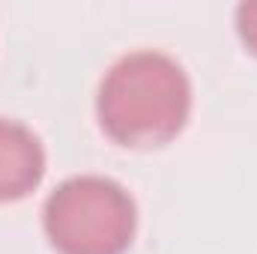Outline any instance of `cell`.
I'll return each instance as SVG.
<instances>
[{
  "mask_svg": "<svg viewBox=\"0 0 257 254\" xmlns=\"http://www.w3.org/2000/svg\"><path fill=\"white\" fill-rule=\"evenodd\" d=\"M45 177V147L33 129L0 117V203L27 197Z\"/></svg>",
  "mask_w": 257,
  "mask_h": 254,
  "instance_id": "obj_3",
  "label": "cell"
},
{
  "mask_svg": "<svg viewBox=\"0 0 257 254\" xmlns=\"http://www.w3.org/2000/svg\"><path fill=\"white\" fill-rule=\"evenodd\" d=\"M236 30L245 48L257 54V0H245L236 6Z\"/></svg>",
  "mask_w": 257,
  "mask_h": 254,
  "instance_id": "obj_4",
  "label": "cell"
},
{
  "mask_svg": "<svg viewBox=\"0 0 257 254\" xmlns=\"http://www.w3.org/2000/svg\"><path fill=\"white\" fill-rule=\"evenodd\" d=\"M192 81L162 51H132L111 66L99 84L96 117L102 132L132 150L171 144L189 123Z\"/></svg>",
  "mask_w": 257,
  "mask_h": 254,
  "instance_id": "obj_1",
  "label": "cell"
},
{
  "mask_svg": "<svg viewBox=\"0 0 257 254\" xmlns=\"http://www.w3.org/2000/svg\"><path fill=\"white\" fill-rule=\"evenodd\" d=\"M42 227L57 254H126L138 227V206L111 177H69L48 194Z\"/></svg>",
  "mask_w": 257,
  "mask_h": 254,
  "instance_id": "obj_2",
  "label": "cell"
}]
</instances>
